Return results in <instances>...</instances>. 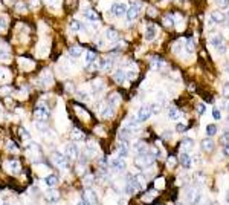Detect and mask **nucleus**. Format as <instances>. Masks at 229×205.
<instances>
[{
    "instance_id": "nucleus-49",
    "label": "nucleus",
    "mask_w": 229,
    "mask_h": 205,
    "mask_svg": "<svg viewBox=\"0 0 229 205\" xmlns=\"http://www.w3.org/2000/svg\"><path fill=\"white\" fill-rule=\"evenodd\" d=\"M168 164H170V165L173 167L174 164H176V159H174V158H168Z\"/></svg>"
},
{
    "instance_id": "nucleus-58",
    "label": "nucleus",
    "mask_w": 229,
    "mask_h": 205,
    "mask_svg": "<svg viewBox=\"0 0 229 205\" xmlns=\"http://www.w3.org/2000/svg\"><path fill=\"white\" fill-rule=\"evenodd\" d=\"M228 121H229V118H228Z\"/></svg>"
},
{
    "instance_id": "nucleus-33",
    "label": "nucleus",
    "mask_w": 229,
    "mask_h": 205,
    "mask_svg": "<svg viewBox=\"0 0 229 205\" xmlns=\"http://www.w3.org/2000/svg\"><path fill=\"white\" fill-rule=\"evenodd\" d=\"M15 9H17L18 12H25V11L28 9V8H26V5H25V3H22V2H20V3H17V6H15Z\"/></svg>"
},
{
    "instance_id": "nucleus-15",
    "label": "nucleus",
    "mask_w": 229,
    "mask_h": 205,
    "mask_svg": "<svg viewBox=\"0 0 229 205\" xmlns=\"http://www.w3.org/2000/svg\"><path fill=\"white\" fill-rule=\"evenodd\" d=\"M156 34H157V31H156L154 26H147V29H145V38L148 40V42L156 37Z\"/></svg>"
},
{
    "instance_id": "nucleus-24",
    "label": "nucleus",
    "mask_w": 229,
    "mask_h": 205,
    "mask_svg": "<svg viewBox=\"0 0 229 205\" xmlns=\"http://www.w3.org/2000/svg\"><path fill=\"white\" fill-rule=\"evenodd\" d=\"M41 78H43V83H44V84H52V81H53V80H52V75H51L48 71L43 72Z\"/></svg>"
},
{
    "instance_id": "nucleus-11",
    "label": "nucleus",
    "mask_w": 229,
    "mask_h": 205,
    "mask_svg": "<svg viewBox=\"0 0 229 205\" xmlns=\"http://www.w3.org/2000/svg\"><path fill=\"white\" fill-rule=\"evenodd\" d=\"M211 18H212L214 23H225V20H226L225 14H223V12H220V11H214L211 14Z\"/></svg>"
},
{
    "instance_id": "nucleus-2",
    "label": "nucleus",
    "mask_w": 229,
    "mask_h": 205,
    "mask_svg": "<svg viewBox=\"0 0 229 205\" xmlns=\"http://www.w3.org/2000/svg\"><path fill=\"white\" fill-rule=\"evenodd\" d=\"M150 117H151V109H150V106H142V107L139 109V112H138L136 121H138V122H144V121H147Z\"/></svg>"
},
{
    "instance_id": "nucleus-38",
    "label": "nucleus",
    "mask_w": 229,
    "mask_h": 205,
    "mask_svg": "<svg viewBox=\"0 0 229 205\" xmlns=\"http://www.w3.org/2000/svg\"><path fill=\"white\" fill-rule=\"evenodd\" d=\"M6 26H8L6 18H5V17H0V29H6Z\"/></svg>"
},
{
    "instance_id": "nucleus-39",
    "label": "nucleus",
    "mask_w": 229,
    "mask_h": 205,
    "mask_svg": "<svg viewBox=\"0 0 229 205\" xmlns=\"http://www.w3.org/2000/svg\"><path fill=\"white\" fill-rule=\"evenodd\" d=\"M217 3L221 6V8H228V6H229V0H217Z\"/></svg>"
},
{
    "instance_id": "nucleus-10",
    "label": "nucleus",
    "mask_w": 229,
    "mask_h": 205,
    "mask_svg": "<svg viewBox=\"0 0 229 205\" xmlns=\"http://www.w3.org/2000/svg\"><path fill=\"white\" fill-rule=\"evenodd\" d=\"M84 17H86V20L87 22H92V23H95V22H98V12L96 11H93V9H87V11H84Z\"/></svg>"
},
{
    "instance_id": "nucleus-28",
    "label": "nucleus",
    "mask_w": 229,
    "mask_h": 205,
    "mask_svg": "<svg viewBox=\"0 0 229 205\" xmlns=\"http://www.w3.org/2000/svg\"><path fill=\"white\" fill-rule=\"evenodd\" d=\"M72 138L73 139H83L84 138V133L81 130H78V129H73V130H72Z\"/></svg>"
},
{
    "instance_id": "nucleus-4",
    "label": "nucleus",
    "mask_w": 229,
    "mask_h": 205,
    "mask_svg": "<svg viewBox=\"0 0 229 205\" xmlns=\"http://www.w3.org/2000/svg\"><path fill=\"white\" fill-rule=\"evenodd\" d=\"M52 161H53V164H55V165H58V167H63V168L67 167V158H66L63 153H60V152L52 153Z\"/></svg>"
},
{
    "instance_id": "nucleus-46",
    "label": "nucleus",
    "mask_w": 229,
    "mask_h": 205,
    "mask_svg": "<svg viewBox=\"0 0 229 205\" xmlns=\"http://www.w3.org/2000/svg\"><path fill=\"white\" fill-rule=\"evenodd\" d=\"M96 46H98V47H103V46H104V40H103V38H98V40H96Z\"/></svg>"
},
{
    "instance_id": "nucleus-53",
    "label": "nucleus",
    "mask_w": 229,
    "mask_h": 205,
    "mask_svg": "<svg viewBox=\"0 0 229 205\" xmlns=\"http://www.w3.org/2000/svg\"><path fill=\"white\" fill-rule=\"evenodd\" d=\"M176 205H185V204H182V202H177V204H176Z\"/></svg>"
},
{
    "instance_id": "nucleus-29",
    "label": "nucleus",
    "mask_w": 229,
    "mask_h": 205,
    "mask_svg": "<svg viewBox=\"0 0 229 205\" xmlns=\"http://www.w3.org/2000/svg\"><path fill=\"white\" fill-rule=\"evenodd\" d=\"M57 182H58V177H57V176H53V175H51V176H48V177H46V184H48L49 187L55 185Z\"/></svg>"
},
{
    "instance_id": "nucleus-50",
    "label": "nucleus",
    "mask_w": 229,
    "mask_h": 205,
    "mask_svg": "<svg viewBox=\"0 0 229 205\" xmlns=\"http://www.w3.org/2000/svg\"><path fill=\"white\" fill-rule=\"evenodd\" d=\"M223 152H225V156H229V144H226V147H225Z\"/></svg>"
},
{
    "instance_id": "nucleus-31",
    "label": "nucleus",
    "mask_w": 229,
    "mask_h": 205,
    "mask_svg": "<svg viewBox=\"0 0 229 205\" xmlns=\"http://www.w3.org/2000/svg\"><path fill=\"white\" fill-rule=\"evenodd\" d=\"M212 117H214V119H217V121L221 119V112L218 110V109H214V110H212Z\"/></svg>"
},
{
    "instance_id": "nucleus-16",
    "label": "nucleus",
    "mask_w": 229,
    "mask_h": 205,
    "mask_svg": "<svg viewBox=\"0 0 229 205\" xmlns=\"http://www.w3.org/2000/svg\"><path fill=\"white\" fill-rule=\"evenodd\" d=\"M105 37H107V40H110V42H114V40H118V32L113 28H109L105 31Z\"/></svg>"
},
{
    "instance_id": "nucleus-22",
    "label": "nucleus",
    "mask_w": 229,
    "mask_h": 205,
    "mask_svg": "<svg viewBox=\"0 0 229 205\" xmlns=\"http://www.w3.org/2000/svg\"><path fill=\"white\" fill-rule=\"evenodd\" d=\"M118 155H119V158H125V156L129 155V148H127L125 144H122V146L118 147Z\"/></svg>"
},
{
    "instance_id": "nucleus-26",
    "label": "nucleus",
    "mask_w": 229,
    "mask_h": 205,
    "mask_svg": "<svg viewBox=\"0 0 229 205\" xmlns=\"http://www.w3.org/2000/svg\"><path fill=\"white\" fill-rule=\"evenodd\" d=\"M79 29H81V23H79L78 20H72V22H70V31L72 32H78Z\"/></svg>"
},
{
    "instance_id": "nucleus-43",
    "label": "nucleus",
    "mask_w": 229,
    "mask_h": 205,
    "mask_svg": "<svg viewBox=\"0 0 229 205\" xmlns=\"http://www.w3.org/2000/svg\"><path fill=\"white\" fill-rule=\"evenodd\" d=\"M9 92H11L9 87H2V89H0V93H2V95H8Z\"/></svg>"
},
{
    "instance_id": "nucleus-1",
    "label": "nucleus",
    "mask_w": 229,
    "mask_h": 205,
    "mask_svg": "<svg viewBox=\"0 0 229 205\" xmlns=\"http://www.w3.org/2000/svg\"><path fill=\"white\" fill-rule=\"evenodd\" d=\"M154 156L150 153V152H142V153H138L136 155V158H134V161H136V165L139 168H147V167H150L153 165V162H154Z\"/></svg>"
},
{
    "instance_id": "nucleus-36",
    "label": "nucleus",
    "mask_w": 229,
    "mask_h": 205,
    "mask_svg": "<svg viewBox=\"0 0 229 205\" xmlns=\"http://www.w3.org/2000/svg\"><path fill=\"white\" fill-rule=\"evenodd\" d=\"M223 95L226 98H229V81L223 84Z\"/></svg>"
},
{
    "instance_id": "nucleus-42",
    "label": "nucleus",
    "mask_w": 229,
    "mask_h": 205,
    "mask_svg": "<svg viewBox=\"0 0 229 205\" xmlns=\"http://www.w3.org/2000/svg\"><path fill=\"white\" fill-rule=\"evenodd\" d=\"M186 129H188V127H186L185 124H182V122H180V124H177V129H176V130H177V132H185Z\"/></svg>"
},
{
    "instance_id": "nucleus-51",
    "label": "nucleus",
    "mask_w": 229,
    "mask_h": 205,
    "mask_svg": "<svg viewBox=\"0 0 229 205\" xmlns=\"http://www.w3.org/2000/svg\"><path fill=\"white\" fill-rule=\"evenodd\" d=\"M31 3H32L34 8H37V6H38V0H31Z\"/></svg>"
},
{
    "instance_id": "nucleus-21",
    "label": "nucleus",
    "mask_w": 229,
    "mask_h": 205,
    "mask_svg": "<svg viewBox=\"0 0 229 205\" xmlns=\"http://www.w3.org/2000/svg\"><path fill=\"white\" fill-rule=\"evenodd\" d=\"M168 118L170 119H177L179 118V110H177V107H170V110H168Z\"/></svg>"
},
{
    "instance_id": "nucleus-47",
    "label": "nucleus",
    "mask_w": 229,
    "mask_h": 205,
    "mask_svg": "<svg viewBox=\"0 0 229 205\" xmlns=\"http://www.w3.org/2000/svg\"><path fill=\"white\" fill-rule=\"evenodd\" d=\"M8 148H9V150H17V146L14 144V142H9V144H8Z\"/></svg>"
},
{
    "instance_id": "nucleus-45",
    "label": "nucleus",
    "mask_w": 229,
    "mask_h": 205,
    "mask_svg": "<svg viewBox=\"0 0 229 205\" xmlns=\"http://www.w3.org/2000/svg\"><path fill=\"white\" fill-rule=\"evenodd\" d=\"M20 135L23 136V138H26V139H29V133L25 130V129H22V130H20Z\"/></svg>"
},
{
    "instance_id": "nucleus-12",
    "label": "nucleus",
    "mask_w": 229,
    "mask_h": 205,
    "mask_svg": "<svg viewBox=\"0 0 229 205\" xmlns=\"http://www.w3.org/2000/svg\"><path fill=\"white\" fill-rule=\"evenodd\" d=\"M180 164L185 168H190L191 167V158H190V155H188L186 152H182L180 153Z\"/></svg>"
},
{
    "instance_id": "nucleus-9",
    "label": "nucleus",
    "mask_w": 229,
    "mask_h": 205,
    "mask_svg": "<svg viewBox=\"0 0 229 205\" xmlns=\"http://www.w3.org/2000/svg\"><path fill=\"white\" fill-rule=\"evenodd\" d=\"M200 147H202L203 152H212V150L215 148V144H214V141L211 138H206V139H202Z\"/></svg>"
},
{
    "instance_id": "nucleus-48",
    "label": "nucleus",
    "mask_w": 229,
    "mask_h": 205,
    "mask_svg": "<svg viewBox=\"0 0 229 205\" xmlns=\"http://www.w3.org/2000/svg\"><path fill=\"white\" fill-rule=\"evenodd\" d=\"M170 136H171V132L168 130V132H164V135H162V138H164V139H166V138H170Z\"/></svg>"
},
{
    "instance_id": "nucleus-7",
    "label": "nucleus",
    "mask_w": 229,
    "mask_h": 205,
    "mask_svg": "<svg viewBox=\"0 0 229 205\" xmlns=\"http://www.w3.org/2000/svg\"><path fill=\"white\" fill-rule=\"evenodd\" d=\"M110 168L113 170V172H122V170L125 168V161L122 158H114L110 161Z\"/></svg>"
},
{
    "instance_id": "nucleus-44",
    "label": "nucleus",
    "mask_w": 229,
    "mask_h": 205,
    "mask_svg": "<svg viewBox=\"0 0 229 205\" xmlns=\"http://www.w3.org/2000/svg\"><path fill=\"white\" fill-rule=\"evenodd\" d=\"M217 51H218V54H221V55H223V54L226 52V46H225V45L218 46V47H217Z\"/></svg>"
},
{
    "instance_id": "nucleus-3",
    "label": "nucleus",
    "mask_w": 229,
    "mask_h": 205,
    "mask_svg": "<svg viewBox=\"0 0 229 205\" xmlns=\"http://www.w3.org/2000/svg\"><path fill=\"white\" fill-rule=\"evenodd\" d=\"M139 9H140V5H139V3H133L130 8H127V12H125L127 20H129V22L136 20V17H138V14H139Z\"/></svg>"
},
{
    "instance_id": "nucleus-20",
    "label": "nucleus",
    "mask_w": 229,
    "mask_h": 205,
    "mask_svg": "<svg viewBox=\"0 0 229 205\" xmlns=\"http://www.w3.org/2000/svg\"><path fill=\"white\" fill-rule=\"evenodd\" d=\"M211 45H212L214 47L221 46V45H223V37H221V35H215V37H212V38H211Z\"/></svg>"
},
{
    "instance_id": "nucleus-32",
    "label": "nucleus",
    "mask_w": 229,
    "mask_h": 205,
    "mask_svg": "<svg viewBox=\"0 0 229 205\" xmlns=\"http://www.w3.org/2000/svg\"><path fill=\"white\" fill-rule=\"evenodd\" d=\"M182 146H183V147H192V139L191 138H185L183 141H182Z\"/></svg>"
},
{
    "instance_id": "nucleus-13",
    "label": "nucleus",
    "mask_w": 229,
    "mask_h": 205,
    "mask_svg": "<svg viewBox=\"0 0 229 205\" xmlns=\"http://www.w3.org/2000/svg\"><path fill=\"white\" fill-rule=\"evenodd\" d=\"M113 78H114V81H116L118 84H122L124 81H125V78H127V75H125V72H124L122 69H119V71H116V72H114Z\"/></svg>"
},
{
    "instance_id": "nucleus-14",
    "label": "nucleus",
    "mask_w": 229,
    "mask_h": 205,
    "mask_svg": "<svg viewBox=\"0 0 229 205\" xmlns=\"http://www.w3.org/2000/svg\"><path fill=\"white\" fill-rule=\"evenodd\" d=\"M96 199H98V197H96V194H95V191H93V190H87V191H86L84 202H87V204L90 205V204H93V202H96Z\"/></svg>"
},
{
    "instance_id": "nucleus-35",
    "label": "nucleus",
    "mask_w": 229,
    "mask_h": 205,
    "mask_svg": "<svg viewBox=\"0 0 229 205\" xmlns=\"http://www.w3.org/2000/svg\"><path fill=\"white\" fill-rule=\"evenodd\" d=\"M77 97H78L79 100H83V101L89 100V95H87L86 92H77Z\"/></svg>"
},
{
    "instance_id": "nucleus-57",
    "label": "nucleus",
    "mask_w": 229,
    "mask_h": 205,
    "mask_svg": "<svg viewBox=\"0 0 229 205\" xmlns=\"http://www.w3.org/2000/svg\"><path fill=\"white\" fill-rule=\"evenodd\" d=\"M5 205H8V204H5Z\"/></svg>"
},
{
    "instance_id": "nucleus-23",
    "label": "nucleus",
    "mask_w": 229,
    "mask_h": 205,
    "mask_svg": "<svg viewBox=\"0 0 229 205\" xmlns=\"http://www.w3.org/2000/svg\"><path fill=\"white\" fill-rule=\"evenodd\" d=\"M215 133H217V126H215V124H208L206 126V135L208 136H214Z\"/></svg>"
},
{
    "instance_id": "nucleus-6",
    "label": "nucleus",
    "mask_w": 229,
    "mask_h": 205,
    "mask_svg": "<svg viewBox=\"0 0 229 205\" xmlns=\"http://www.w3.org/2000/svg\"><path fill=\"white\" fill-rule=\"evenodd\" d=\"M49 117H51V115H49V110H48L46 107L38 106V107L35 109V118H37L38 121H41V122H43V121H48Z\"/></svg>"
},
{
    "instance_id": "nucleus-18",
    "label": "nucleus",
    "mask_w": 229,
    "mask_h": 205,
    "mask_svg": "<svg viewBox=\"0 0 229 205\" xmlns=\"http://www.w3.org/2000/svg\"><path fill=\"white\" fill-rule=\"evenodd\" d=\"M81 54H83V51H81V47H78V46H72L69 49V55L73 57V58H78Z\"/></svg>"
},
{
    "instance_id": "nucleus-19",
    "label": "nucleus",
    "mask_w": 229,
    "mask_h": 205,
    "mask_svg": "<svg viewBox=\"0 0 229 205\" xmlns=\"http://www.w3.org/2000/svg\"><path fill=\"white\" fill-rule=\"evenodd\" d=\"M93 61H96V54L93 52V51L86 52V63L90 64V63H93Z\"/></svg>"
},
{
    "instance_id": "nucleus-56",
    "label": "nucleus",
    "mask_w": 229,
    "mask_h": 205,
    "mask_svg": "<svg viewBox=\"0 0 229 205\" xmlns=\"http://www.w3.org/2000/svg\"><path fill=\"white\" fill-rule=\"evenodd\" d=\"M226 71H228V72H229V67H228V69H226Z\"/></svg>"
},
{
    "instance_id": "nucleus-17",
    "label": "nucleus",
    "mask_w": 229,
    "mask_h": 205,
    "mask_svg": "<svg viewBox=\"0 0 229 205\" xmlns=\"http://www.w3.org/2000/svg\"><path fill=\"white\" fill-rule=\"evenodd\" d=\"M101 113H103V117H104V118H112L113 115H114V107H113V106H109V104H107V107H105V109H104V110L101 112Z\"/></svg>"
},
{
    "instance_id": "nucleus-55",
    "label": "nucleus",
    "mask_w": 229,
    "mask_h": 205,
    "mask_svg": "<svg viewBox=\"0 0 229 205\" xmlns=\"http://www.w3.org/2000/svg\"><path fill=\"white\" fill-rule=\"evenodd\" d=\"M228 112H229V104H228Z\"/></svg>"
},
{
    "instance_id": "nucleus-40",
    "label": "nucleus",
    "mask_w": 229,
    "mask_h": 205,
    "mask_svg": "<svg viewBox=\"0 0 229 205\" xmlns=\"http://www.w3.org/2000/svg\"><path fill=\"white\" fill-rule=\"evenodd\" d=\"M203 112H205V104H203V102H200V104L197 106V113L203 115Z\"/></svg>"
},
{
    "instance_id": "nucleus-54",
    "label": "nucleus",
    "mask_w": 229,
    "mask_h": 205,
    "mask_svg": "<svg viewBox=\"0 0 229 205\" xmlns=\"http://www.w3.org/2000/svg\"><path fill=\"white\" fill-rule=\"evenodd\" d=\"M48 2H55V0H48Z\"/></svg>"
},
{
    "instance_id": "nucleus-27",
    "label": "nucleus",
    "mask_w": 229,
    "mask_h": 205,
    "mask_svg": "<svg viewBox=\"0 0 229 205\" xmlns=\"http://www.w3.org/2000/svg\"><path fill=\"white\" fill-rule=\"evenodd\" d=\"M185 46H186V51L188 52H192L194 47H196V42H194L192 38H188L186 42H185Z\"/></svg>"
},
{
    "instance_id": "nucleus-8",
    "label": "nucleus",
    "mask_w": 229,
    "mask_h": 205,
    "mask_svg": "<svg viewBox=\"0 0 229 205\" xmlns=\"http://www.w3.org/2000/svg\"><path fill=\"white\" fill-rule=\"evenodd\" d=\"M78 146L75 144V142H70V144H67L66 146V152H67V156H70V158H78V155H79V152H78Z\"/></svg>"
},
{
    "instance_id": "nucleus-41",
    "label": "nucleus",
    "mask_w": 229,
    "mask_h": 205,
    "mask_svg": "<svg viewBox=\"0 0 229 205\" xmlns=\"http://www.w3.org/2000/svg\"><path fill=\"white\" fill-rule=\"evenodd\" d=\"M150 109H151V115L160 112V106H150Z\"/></svg>"
},
{
    "instance_id": "nucleus-37",
    "label": "nucleus",
    "mask_w": 229,
    "mask_h": 205,
    "mask_svg": "<svg viewBox=\"0 0 229 205\" xmlns=\"http://www.w3.org/2000/svg\"><path fill=\"white\" fill-rule=\"evenodd\" d=\"M125 75H127V78H129V80H134V78H136V75H138V72L136 71H130V72H127Z\"/></svg>"
},
{
    "instance_id": "nucleus-52",
    "label": "nucleus",
    "mask_w": 229,
    "mask_h": 205,
    "mask_svg": "<svg viewBox=\"0 0 229 205\" xmlns=\"http://www.w3.org/2000/svg\"><path fill=\"white\" fill-rule=\"evenodd\" d=\"M78 205H89L87 202H84V201H81V202H78Z\"/></svg>"
},
{
    "instance_id": "nucleus-34",
    "label": "nucleus",
    "mask_w": 229,
    "mask_h": 205,
    "mask_svg": "<svg viewBox=\"0 0 229 205\" xmlns=\"http://www.w3.org/2000/svg\"><path fill=\"white\" fill-rule=\"evenodd\" d=\"M101 89H104V84L101 83V81L99 83H93V90L95 92H101Z\"/></svg>"
},
{
    "instance_id": "nucleus-25",
    "label": "nucleus",
    "mask_w": 229,
    "mask_h": 205,
    "mask_svg": "<svg viewBox=\"0 0 229 205\" xmlns=\"http://www.w3.org/2000/svg\"><path fill=\"white\" fill-rule=\"evenodd\" d=\"M8 164H9V170H11V172H14V173L20 172V162L18 161H11Z\"/></svg>"
},
{
    "instance_id": "nucleus-30",
    "label": "nucleus",
    "mask_w": 229,
    "mask_h": 205,
    "mask_svg": "<svg viewBox=\"0 0 229 205\" xmlns=\"http://www.w3.org/2000/svg\"><path fill=\"white\" fill-rule=\"evenodd\" d=\"M164 23H165L166 26H173V25H174V20H173L171 16H165V17H164Z\"/></svg>"
},
{
    "instance_id": "nucleus-5",
    "label": "nucleus",
    "mask_w": 229,
    "mask_h": 205,
    "mask_svg": "<svg viewBox=\"0 0 229 205\" xmlns=\"http://www.w3.org/2000/svg\"><path fill=\"white\" fill-rule=\"evenodd\" d=\"M112 14H114L116 17H124L127 12V5L125 3H114L110 9Z\"/></svg>"
}]
</instances>
